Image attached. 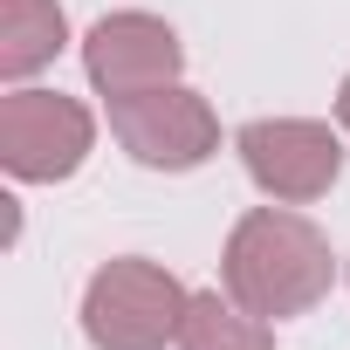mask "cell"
<instances>
[{"label": "cell", "instance_id": "6da1fadb", "mask_svg": "<svg viewBox=\"0 0 350 350\" xmlns=\"http://www.w3.org/2000/svg\"><path fill=\"white\" fill-rule=\"evenodd\" d=\"M329 282H336V254H329V241H323V227L309 213L254 206V213L234 220L227 254H220V288L241 309L282 323V316L316 309L329 295Z\"/></svg>", "mask_w": 350, "mask_h": 350}, {"label": "cell", "instance_id": "7a4b0ae2", "mask_svg": "<svg viewBox=\"0 0 350 350\" xmlns=\"http://www.w3.org/2000/svg\"><path fill=\"white\" fill-rule=\"evenodd\" d=\"M186 302H193V288L172 268H158L144 254H117L83 288V336L96 350H165V343H179Z\"/></svg>", "mask_w": 350, "mask_h": 350}, {"label": "cell", "instance_id": "3957f363", "mask_svg": "<svg viewBox=\"0 0 350 350\" xmlns=\"http://www.w3.org/2000/svg\"><path fill=\"white\" fill-rule=\"evenodd\" d=\"M90 144H96V117L76 96L35 90V83H14L0 96V165H8L21 186L76 179Z\"/></svg>", "mask_w": 350, "mask_h": 350}, {"label": "cell", "instance_id": "277c9868", "mask_svg": "<svg viewBox=\"0 0 350 350\" xmlns=\"http://www.w3.org/2000/svg\"><path fill=\"white\" fill-rule=\"evenodd\" d=\"M110 137L151 172H193L220 151V117L200 90L158 83L137 96H110Z\"/></svg>", "mask_w": 350, "mask_h": 350}, {"label": "cell", "instance_id": "5b68a950", "mask_svg": "<svg viewBox=\"0 0 350 350\" xmlns=\"http://www.w3.org/2000/svg\"><path fill=\"white\" fill-rule=\"evenodd\" d=\"M234 151L275 206H309L343 179V137L316 117H254L241 124Z\"/></svg>", "mask_w": 350, "mask_h": 350}, {"label": "cell", "instance_id": "8992f818", "mask_svg": "<svg viewBox=\"0 0 350 350\" xmlns=\"http://www.w3.org/2000/svg\"><path fill=\"white\" fill-rule=\"evenodd\" d=\"M179 69H186V42L158 14L124 8L83 35V76L96 83V96H137L158 83H179Z\"/></svg>", "mask_w": 350, "mask_h": 350}, {"label": "cell", "instance_id": "52a82bcc", "mask_svg": "<svg viewBox=\"0 0 350 350\" xmlns=\"http://www.w3.org/2000/svg\"><path fill=\"white\" fill-rule=\"evenodd\" d=\"M69 42V14L62 0H0V76L28 83L42 76Z\"/></svg>", "mask_w": 350, "mask_h": 350}, {"label": "cell", "instance_id": "ba28073f", "mask_svg": "<svg viewBox=\"0 0 350 350\" xmlns=\"http://www.w3.org/2000/svg\"><path fill=\"white\" fill-rule=\"evenodd\" d=\"M179 350H275V323L241 309L227 288H200L179 323Z\"/></svg>", "mask_w": 350, "mask_h": 350}, {"label": "cell", "instance_id": "9c48e42d", "mask_svg": "<svg viewBox=\"0 0 350 350\" xmlns=\"http://www.w3.org/2000/svg\"><path fill=\"white\" fill-rule=\"evenodd\" d=\"M336 124H343V137H350V76H343V90H336Z\"/></svg>", "mask_w": 350, "mask_h": 350}]
</instances>
